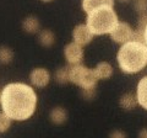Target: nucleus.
I'll return each mask as SVG.
<instances>
[{"label":"nucleus","mask_w":147,"mask_h":138,"mask_svg":"<svg viewBox=\"0 0 147 138\" xmlns=\"http://www.w3.org/2000/svg\"><path fill=\"white\" fill-rule=\"evenodd\" d=\"M37 94L31 85L25 83H10L1 90L3 112L11 121H26L31 118L37 109Z\"/></svg>","instance_id":"obj_1"},{"label":"nucleus","mask_w":147,"mask_h":138,"mask_svg":"<svg viewBox=\"0 0 147 138\" xmlns=\"http://www.w3.org/2000/svg\"><path fill=\"white\" fill-rule=\"evenodd\" d=\"M119 68L125 74H136L147 67V47L137 41L121 44L117 53Z\"/></svg>","instance_id":"obj_2"},{"label":"nucleus","mask_w":147,"mask_h":138,"mask_svg":"<svg viewBox=\"0 0 147 138\" xmlns=\"http://www.w3.org/2000/svg\"><path fill=\"white\" fill-rule=\"evenodd\" d=\"M119 19L114 8H99L87 14L86 26L93 36L109 35L118 25Z\"/></svg>","instance_id":"obj_3"},{"label":"nucleus","mask_w":147,"mask_h":138,"mask_svg":"<svg viewBox=\"0 0 147 138\" xmlns=\"http://www.w3.org/2000/svg\"><path fill=\"white\" fill-rule=\"evenodd\" d=\"M69 81L85 90L94 89L97 86L98 79L94 75L93 69L85 67L84 64H79V66H69Z\"/></svg>","instance_id":"obj_4"},{"label":"nucleus","mask_w":147,"mask_h":138,"mask_svg":"<svg viewBox=\"0 0 147 138\" xmlns=\"http://www.w3.org/2000/svg\"><path fill=\"white\" fill-rule=\"evenodd\" d=\"M110 38H112L115 43L124 44L132 41V36H134V29L131 27L130 24L127 22H118V25L114 27V30L109 33Z\"/></svg>","instance_id":"obj_5"},{"label":"nucleus","mask_w":147,"mask_h":138,"mask_svg":"<svg viewBox=\"0 0 147 138\" xmlns=\"http://www.w3.org/2000/svg\"><path fill=\"white\" fill-rule=\"evenodd\" d=\"M64 57L67 62V66H79L82 64L85 58L84 48L76 44L75 42H70L64 47Z\"/></svg>","instance_id":"obj_6"},{"label":"nucleus","mask_w":147,"mask_h":138,"mask_svg":"<svg viewBox=\"0 0 147 138\" xmlns=\"http://www.w3.org/2000/svg\"><path fill=\"white\" fill-rule=\"evenodd\" d=\"M93 33L88 30V27L86 26V24H80L75 26V29L72 30V42H75L76 44L81 46H87L91 43V41L93 40Z\"/></svg>","instance_id":"obj_7"},{"label":"nucleus","mask_w":147,"mask_h":138,"mask_svg":"<svg viewBox=\"0 0 147 138\" xmlns=\"http://www.w3.org/2000/svg\"><path fill=\"white\" fill-rule=\"evenodd\" d=\"M30 81L34 88H45L50 81V73L45 68H34L30 74Z\"/></svg>","instance_id":"obj_8"},{"label":"nucleus","mask_w":147,"mask_h":138,"mask_svg":"<svg viewBox=\"0 0 147 138\" xmlns=\"http://www.w3.org/2000/svg\"><path fill=\"white\" fill-rule=\"evenodd\" d=\"M114 0H82V9L86 14H90L99 8H114Z\"/></svg>","instance_id":"obj_9"},{"label":"nucleus","mask_w":147,"mask_h":138,"mask_svg":"<svg viewBox=\"0 0 147 138\" xmlns=\"http://www.w3.org/2000/svg\"><path fill=\"white\" fill-rule=\"evenodd\" d=\"M136 99H137V104L147 111V75L141 78V80L137 84Z\"/></svg>","instance_id":"obj_10"},{"label":"nucleus","mask_w":147,"mask_h":138,"mask_svg":"<svg viewBox=\"0 0 147 138\" xmlns=\"http://www.w3.org/2000/svg\"><path fill=\"white\" fill-rule=\"evenodd\" d=\"M93 72L96 78L100 80V79H109V78H112L114 69L112 67V64L108 62H99L93 69Z\"/></svg>","instance_id":"obj_11"},{"label":"nucleus","mask_w":147,"mask_h":138,"mask_svg":"<svg viewBox=\"0 0 147 138\" xmlns=\"http://www.w3.org/2000/svg\"><path fill=\"white\" fill-rule=\"evenodd\" d=\"M49 120L54 125H63L67 120V111L63 106H55L49 113Z\"/></svg>","instance_id":"obj_12"},{"label":"nucleus","mask_w":147,"mask_h":138,"mask_svg":"<svg viewBox=\"0 0 147 138\" xmlns=\"http://www.w3.org/2000/svg\"><path fill=\"white\" fill-rule=\"evenodd\" d=\"M22 29L27 33H38L40 29V22L38 17L36 16H27L22 21Z\"/></svg>","instance_id":"obj_13"},{"label":"nucleus","mask_w":147,"mask_h":138,"mask_svg":"<svg viewBox=\"0 0 147 138\" xmlns=\"http://www.w3.org/2000/svg\"><path fill=\"white\" fill-rule=\"evenodd\" d=\"M119 105L123 110L125 111H130V110L135 109L137 105V99H136V95L135 94H131V93H126V94H123L119 99Z\"/></svg>","instance_id":"obj_14"},{"label":"nucleus","mask_w":147,"mask_h":138,"mask_svg":"<svg viewBox=\"0 0 147 138\" xmlns=\"http://www.w3.org/2000/svg\"><path fill=\"white\" fill-rule=\"evenodd\" d=\"M38 42L43 47H52L55 43V35L52 30H42L38 32Z\"/></svg>","instance_id":"obj_15"},{"label":"nucleus","mask_w":147,"mask_h":138,"mask_svg":"<svg viewBox=\"0 0 147 138\" xmlns=\"http://www.w3.org/2000/svg\"><path fill=\"white\" fill-rule=\"evenodd\" d=\"M54 79L59 84H66V83H69V66H64L57 69L54 73Z\"/></svg>","instance_id":"obj_16"},{"label":"nucleus","mask_w":147,"mask_h":138,"mask_svg":"<svg viewBox=\"0 0 147 138\" xmlns=\"http://www.w3.org/2000/svg\"><path fill=\"white\" fill-rule=\"evenodd\" d=\"M13 57V51L7 47V46H1L0 47V64H9L12 62Z\"/></svg>","instance_id":"obj_17"},{"label":"nucleus","mask_w":147,"mask_h":138,"mask_svg":"<svg viewBox=\"0 0 147 138\" xmlns=\"http://www.w3.org/2000/svg\"><path fill=\"white\" fill-rule=\"evenodd\" d=\"M11 120L4 112H0V133H5L11 127Z\"/></svg>","instance_id":"obj_18"},{"label":"nucleus","mask_w":147,"mask_h":138,"mask_svg":"<svg viewBox=\"0 0 147 138\" xmlns=\"http://www.w3.org/2000/svg\"><path fill=\"white\" fill-rule=\"evenodd\" d=\"M146 25H147V12L146 14H141V15L139 16V21H137V29L135 31L139 32V33H141V35H144Z\"/></svg>","instance_id":"obj_19"},{"label":"nucleus","mask_w":147,"mask_h":138,"mask_svg":"<svg viewBox=\"0 0 147 138\" xmlns=\"http://www.w3.org/2000/svg\"><path fill=\"white\" fill-rule=\"evenodd\" d=\"M134 4H135L134 5L135 9L140 15L147 12V0H134Z\"/></svg>","instance_id":"obj_20"},{"label":"nucleus","mask_w":147,"mask_h":138,"mask_svg":"<svg viewBox=\"0 0 147 138\" xmlns=\"http://www.w3.org/2000/svg\"><path fill=\"white\" fill-rule=\"evenodd\" d=\"M81 95H82V98H84L85 100L91 101L96 96V88L94 89H85V90H81Z\"/></svg>","instance_id":"obj_21"},{"label":"nucleus","mask_w":147,"mask_h":138,"mask_svg":"<svg viewBox=\"0 0 147 138\" xmlns=\"http://www.w3.org/2000/svg\"><path fill=\"white\" fill-rule=\"evenodd\" d=\"M109 138H127V137H126L125 132H123L120 130H115L109 135Z\"/></svg>","instance_id":"obj_22"},{"label":"nucleus","mask_w":147,"mask_h":138,"mask_svg":"<svg viewBox=\"0 0 147 138\" xmlns=\"http://www.w3.org/2000/svg\"><path fill=\"white\" fill-rule=\"evenodd\" d=\"M139 138H147V127L146 128H142L139 133Z\"/></svg>","instance_id":"obj_23"},{"label":"nucleus","mask_w":147,"mask_h":138,"mask_svg":"<svg viewBox=\"0 0 147 138\" xmlns=\"http://www.w3.org/2000/svg\"><path fill=\"white\" fill-rule=\"evenodd\" d=\"M144 43L146 44V47H147V25L145 27V32H144Z\"/></svg>","instance_id":"obj_24"},{"label":"nucleus","mask_w":147,"mask_h":138,"mask_svg":"<svg viewBox=\"0 0 147 138\" xmlns=\"http://www.w3.org/2000/svg\"><path fill=\"white\" fill-rule=\"evenodd\" d=\"M118 1H120V3H127V1H130V0H118Z\"/></svg>","instance_id":"obj_25"},{"label":"nucleus","mask_w":147,"mask_h":138,"mask_svg":"<svg viewBox=\"0 0 147 138\" xmlns=\"http://www.w3.org/2000/svg\"><path fill=\"white\" fill-rule=\"evenodd\" d=\"M43 3H50V1H53V0H42Z\"/></svg>","instance_id":"obj_26"},{"label":"nucleus","mask_w":147,"mask_h":138,"mask_svg":"<svg viewBox=\"0 0 147 138\" xmlns=\"http://www.w3.org/2000/svg\"><path fill=\"white\" fill-rule=\"evenodd\" d=\"M0 100H1V90H0Z\"/></svg>","instance_id":"obj_27"}]
</instances>
